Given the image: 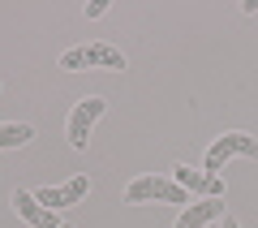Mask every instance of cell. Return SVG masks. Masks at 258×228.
I'll list each match as a JSON object with an SVG mask.
<instances>
[{
    "instance_id": "obj_1",
    "label": "cell",
    "mask_w": 258,
    "mask_h": 228,
    "mask_svg": "<svg viewBox=\"0 0 258 228\" xmlns=\"http://www.w3.org/2000/svg\"><path fill=\"white\" fill-rule=\"evenodd\" d=\"M60 69H69V73L74 69H125V56L112 43H82L60 56Z\"/></svg>"
},
{
    "instance_id": "obj_2",
    "label": "cell",
    "mask_w": 258,
    "mask_h": 228,
    "mask_svg": "<svg viewBox=\"0 0 258 228\" xmlns=\"http://www.w3.org/2000/svg\"><path fill=\"white\" fill-rule=\"evenodd\" d=\"M232 155H249V159H258V138H249V134H241V129H232V134H224L220 142L207 151V173L211 177H220V168L228 164Z\"/></svg>"
},
{
    "instance_id": "obj_3",
    "label": "cell",
    "mask_w": 258,
    "mask_h": 228,
    "mask_svg": "<svg viewBox=\"0 0 258 228\" xmlns=\"http://www.w3.org/2000/svg\"><path fill=\"white\" fill-rule=\"evenodd\" d=\"M147 198H159V202H189V194L181 190V185L172 181V177H138V181H129V190H125V202H147Z\"/></svg>"
},
{
    "instance_id": "obj_4",
    "label": "cell",
    "mask_w": 258,
    "mask_h": 228,
    "mask_svg": "<svg viewBox=\"0 0 258 228\" xmlns=\"http://www.w3.org/2000/svg\"><path fill=\"white\" fill-rule=\"evenodd\" d=\"M103 108H108V103H103L99 95H91V99H82L74 112H69V146H74V151H86V142H91V125L103 117Z\"/></svg>"
},
{
    "instance_id": "obj_5",
    "label": "cell",
    "mask_w": 258,
    "mask_h": 228,
    "mask_svg": "<svg viewBox=\"0 0 258 228\" xmlns=\"http://www.w3.org/2000/svg\"><path fill=\"white\" fill-rule=\"evenodd\" d=\"M91 194V177L86 173H78L74 181H64V185H47V190H39L35 198L43 202L47 211H64V207H78V202Z\"/></svg>"
},
{
    "instance_id": "obj_6",
    "label": "cell",
    "mask_w": 258,
    "mask_h": 228,
    "mask_svg": "<svg viewBox=\"0 0 258 228\" xmlns=\"http://www.w3.org/2000/svg\"><path fill=\"white\" fill-rule=\"evenodd\" d=\"M172 181L181 185L185 194H203V198H224V177L194 173L189 164H176V168H172Z\"/></svg>"
},
{
    "instance_id": "obj_7",
    "label": "cell",
    "mask_w": 258,
    "mask_h": 228,
    "mask_svg": "<svg viewBox=\"0 0 258 228\" xmlns=\"http://www.w3.org/2000/svg\"><path fill=\"white\" fill-rule=\"evenodd\" d=\"M13 211H18L30 228H60V224H64V219H56V211H47L43 202H39L35 194H26V190L13 194Z\"/></svg>"
},
{
    "instance_id": "obj_8",
    "label": "cell",
    "mask_w": 258,
    "mask_h": 228,
    "mask_svg": "<svg viewBox=\"0 0 258 228\" xmlns=\"http://www.w3.org/2000/svg\"><path fill=\"white\" fill-rule=\"evenodd\" d=\"M211 219H224V198H203V202H189L176 219V228H207Z\"/></svg>"
},
{
    "instance_id": "obj_9",
    "label": "cell",
    "mask_w": 258,
    "mask_h": 228,
    "mask_svg": "<svg viewBox=\"0 0 258 228\" xmlns=\"http://www.w3.org/2000/svg\"><path fill=\"white\" fill-rule=\"evenodd\" d=\"M30 138H35L30 125H0V151H18V146H26Z\"/></svg>"
},
{
    "instance_id": "obj_10",
    "label": "cell",
    "mask_w": 258,
    "mask_h": 228,
    "mask_svg": "<svg viewBox=\"0 0 258 228\" xmlns=\"http://www.w3.org/2000/svg\"><path fill=\"white\" fill-rule=\"evenodd\" d=\"M108 13V0H95V5H86V18H103Z\"/></svg>"
},
{
    "instance_id": "obj_11",
    "label": "cell",
    "mask_w": 258,
    "mask_h": 228,
    "mask_svg": "<svg viewBox=\"0 0 258 228\" xmlns=\"http://www.w3.org/2000/svg\"><path fill=\"white\" fill-rule=\"evenodd\" d=\"M220 228H241V224H237V219H232V215H224V224H220Z\"/></svg>"
},
{
    "instance_id": "obj_12",
    "label": "cell",
    "mask_w": 258,
    "mask_h": 228,
    "mask_svg": "<svg viewBox=\"0 0 258 228\" xmlns=\"http://www.w3.org/2000/svg\"><path fill=\"white\" fill-rule=\"evenodd\" d=\"M60 228H74V224H60Z\"/></svg>"
}]
</instances>
